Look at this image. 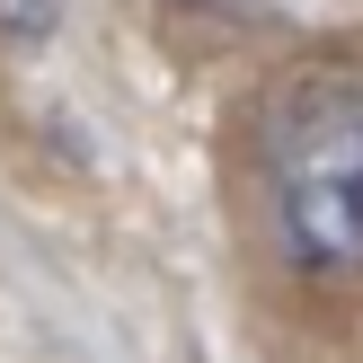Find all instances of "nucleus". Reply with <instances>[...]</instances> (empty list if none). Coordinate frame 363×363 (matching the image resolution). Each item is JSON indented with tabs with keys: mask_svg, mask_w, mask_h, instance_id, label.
Here are the masks:
<instances>
[{
	"mask_svg": "<svg viewBox=\"0 0 363 363\" xmlns=\"http://www.w3.org/2000/svg\"><path fill=\"white\" fill-rule=\"evenodd\" d=\"M275 230L311 275L363 266V80L311 98L275 133Z\"/></svg>",
	"mask_w": 363,
	"mask_h": 363,
	"instance_id": "obj_1",
	"label": "nucleus"
}]
</instances>
